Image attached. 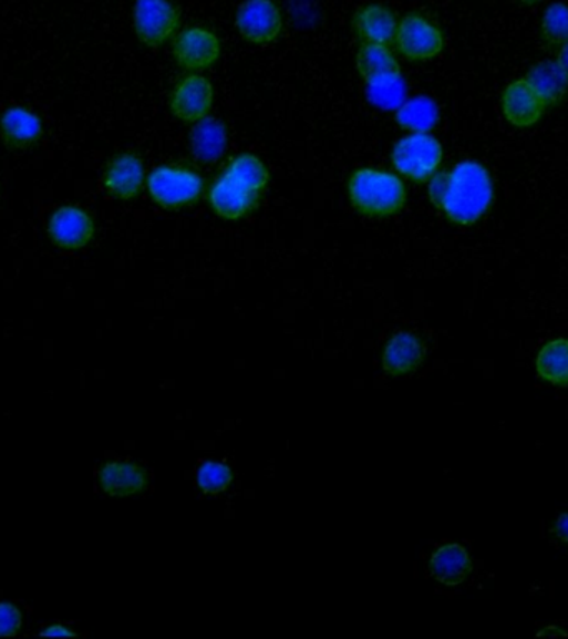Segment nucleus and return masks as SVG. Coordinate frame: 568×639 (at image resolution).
<instances>
[{
  "label": "nucleus",
  "mask_w": 568,
  "mask_h": 639,
  "mask_svg": "<svg viewBox=\"0 0 568 639\" xmlns=\"http://www.w3.org/2000/svg\"><path fill=\"white\" fill-rule=\"evenodd\" d=\"M428 198L448 221L472 226L481 221L494 203V182L482 163L465 159L451 172L428 179Z\"/></svg>",
  "instance_id": "nucleus-1"
},
{
  "label": "nucleus",
  "mask_w": 568,
  "mask_h": 639,
  "mask_svg": "<svg viewBox=\"0 0 568 639\" xmlns=\"http://www.w3.org/2000/svg\"><path fill=\"white\" fill-rule=\"evenodd\" d=\"M348 193L351 205L371 218L395 215L407 199L404 182L384 169H355L349 178Z\"/></svg>",
  "instance_id": "nucleus-2"
},
{
  "label": "nucleus",
  "mask_w": 568,
  "mask_h": 639,
  "mask_svg": "<svg viewBox=\"0 0 568 639\" xmlns=\"http://www.w3.org/2000/svg\"><path fill=\"white\" fill-rule=\"evenodd\" d=\"M444 148L431 133H411L395 143L391 153L392 166L399 175L414 183H425L438 172Z\"/></svg>",
  "instance_id": "nucleus-3"
},
{
  "label": "nucleus",
  "mask_w": 568,
  "mask_h": 639,
  "mask_svg": "<svg viewBox=\"0 0 568 639\" xmlns=\"http://www.w3.org/2000/svg\"><path fill=\"white\" fill-rule=\"evenodd\" d=\"M203 178L186 166L163 165L146 176L149 198L166 209L185 208L203 195Z\"/></svg>",
  "instance_id": "nucleus-4"
},
{
  "label": "nucleus",
  "mask_w": 568,
  "mask_h": 639,
  "mask_svg": "<svg viewBox=\"0 0 568 639\" xmlns=\"http://www.w3.org/2000/svg\"><path fill=\"white\" fill-rule=\"evenodd\" d=\"M394 42L399 53L411 62L435 59L445 45L442 30L417 12L407 13L399 20Z\"/></svg>",
  "instance_id": "nucleus-5"
},
{
  "label": "nucleus",
  "mask_w": 568,
  "mask_h": 639,
  "mask_svg": "<svg viewBox=\"0 0 568 639\" xmlns=\"http://www.w3.org/2000/svg\"><path fill=\"white\" fill-rule=\"evenodd\" d=\"M179 27V10L172 0H135L133 30L143 45L162 47Z\"/></svg>",
  "instance_id": "nucleus-6"
},
{
  "label": "nucleus",
  "mask_w": 568,
  "mask_h": 639,
  "mask_svg": "<svg viewBox=\"0 0 568 639\" xmlns=\"http://www.w3.org/2000/svg\"><path fill=\"white\" fill-rule=\"evenodd\" d=\"M235 25L246 42L268 45L281 35L285 19L275 0H245L236 10Z\"/></svg>",
  "instance_id": "nucleus-7"
},
{
  "label": "nucleus",
  "mask_w": 568,
  "mask_h": 639,
  "mask_svg": "<svg viewBox=\"0 0 568 639\" xmlns=\"http://www.w3.org/2000/svg\"><path fill=\"white\" fill-rule=\"evenodd\" d=\"M95 219L82 206L63 205L47 219V236L65 251L85 248L95 238Z\"/></svg>",
  "instance_id": "nucleus-8"
},
{
  "label": "nucleus",
  "mask_w": 568,
  "mask_h": 639,
  "mask_svg": "<svg viewBox=\"0 0 568 639\" xmlns=\"http://www.w3.org/2000/svg\"><path fill=\"white\" fill-rule=\"evenodd\" d=\"M213 96L211 82L199 73H192L176 83L169 96V109L182 122H202L211 112Z\"/></svg>",
  "instance_id": "nucleus-9"
},
{
  "label": "nucleus",
  "mask_w": 568,
  "mask_h": 639,
  "mask_svg": "<svg viewBox=\"0 0 568 639\" xmlns=\"http://www.w3.org/2000/svg\"><path fill=\"white\" fill-rule=\"evenodd\" d=\"M221 53L218 35L205 27H188L175 37L173 56L186 70L209 69Z\"/></svg>",
  "instance_id": "nucleus-10"
},
{
  "label": "nucleus",
  "mask_w": 568,
  "mask_h": 639,
  "mask_svg": "<svg viewBox=\"0 0 568 639\" xmlns=\"http://www.w3.org/2000/svg\"><path fill=\"white\" fill-rule=\"evenodd\" d=\"M145 185V165L136 153H120V155L113 156L103 169V189L113 198L122 199V202L136 198Z\"/></svg>",
  "instance_id": "nucleus-11"
},
{
  "label": "nucleus",
  "mask_w": 568,
  "mask_h": 639,
  "mask_svg": "<svg viewBox=\"0 0 568 639\" xmlns=\"http://www.w3.org/2000/svg\"><path fill=\"white\" fill-rule=\"evenodd\" d=\"M500 105L502 115L517 128L534 126L547 109L544 100L535 92L527 79H518L508 83L502 93Z\"/></svg>",
  "instance_id": "nucleus-12"
},
{
  "label": "nucleus",
  "mask_w": 568,
  "mask_h": 639,
  "mask_svg": "<svg viewBox=\"0 0 568 639\" xmlns=\"http://www.w3.org/2000/svg\"><path fill=\"white\" fill-rule=\"evenodd\" d=\"M43 122L29 106H9L0 116V136L9 150H27L43 136Z\"/></svg>",
  "instance_id": "nucleus-13"
},
{
  "label": "nucleus",
  "mask_w": 568,
  "mask_h": 639,
  "mask_svg": "<svg viewBox=\"0 0 568 639\" xmlns=\"http://www.w3.org/2000/svg\"><path fill=\"white\" fill-rule=\"evenodd\" d=\"M258 198L259 195L242 188L241 185L233 182L225 173L213 183L208 193L209 205H211L213 212H215L219 218L229 219V221L245 218L248 213L252 212L256 203H258Z\"/></svg>",
  "instance_id": "nucleus-14"
},
{
  "label": "nucleus",
  "mask_w": 568,
  "mask_h": 639,
  "mask_svg": "<svg viewBox=\"0 0 568 639\" xmlns=\"http://www.w3.org/2000/svg\"><path fill=\"white\" fill-rule=\"evenodd\" d=\"M424 358V341L412 332L399 331L385 342L382 368L388 374L407 375L422 364Z\"/></svg>",
  "instance_id": "nucleus-15"
},
{
  "label": "nucleus",
  "mask_w": 568,
  "mask_h": 639,
  "mask_svg": "<svg viewBox=\"0 0 568 639\" xmlns=\"http://www.w3.org/2000/svg\"><path fill=\"white\" fill-rule=\"evenodd\" d=\"M399 20L394 12L381 3L361 7L354 16V30L364 43L389 45L394 42Z\"/></svg>",
  "instance_id": "nucleus-16"
},
{
  "label": "nucleus",
  "mask_w": 568,
  "mask_h": 639,
  "mask_svg": "<svg viewBox=\"0 0 568 639\" xmlns=\"http://www.w3.org/2000/svg\"><path fill=\"white\" fill-rule=\"evenodd\" d=\"M428 570L438 584L457 587L471 575L472 560L462 545L445 544L432 554Z\"/></svg>",
  "instance_id": "nucleus-17"
},
{
  "label": "nucleus",
  "mask_w": 568,
  "mask_h": 639,
  "mask_svg": "<svg viewBox=\"0 0 568 639\" xmlns=\"http://www.w3.org/2000/svg\"><path fill=\"white\" fill-rule=\"evenodd\" d=\"M100 487L113 497L138 494L148 484L145 468L133 462H109L99 474Z\"/></svg>",
  "instance_id": "nucleus-18"
},
{
  "label": "nucleus",
  "mask_w": 568,
  "mask_h": 639,
  "mask_svg": "<svg viewBox=\"0 0 568 639\" xmlns=\"http://www.w3.org/2000/svg\"><path fill=\"white\" fill-rule=\"evenodd\" d=\"M359 75L368 85L388 79H401V65L389 45L362 43L355 59Z\"/></svg>",
  "instance_id": "nucleus-19"
},
{
  "label": "nucleus",
  "mask_w": 568,
  "mask_h": 639,
  "mask_svg": "<svg viewBox=\"0 0 568 639\" xmlns=\"http://www.w3.org/2000/svg\"><path fill=\"white\" fill-rule=\"evenodd\" d=\"M525 79L541 96L545 105H558L568 92V76L557 62H540L531 66Z\"/></svg>",
  "instance_id": "nucleus-20"
},
{
  "label": "nucleus",
  "mask_w": 568,
  "mask_h": 639,
  "mask_svg": "<svg viewBox=\"0 0 568 639\" xmlns=\"http://www.w3.org/2000/svg\"><path fill=\"white\" fill-rule=\"evenodd\" d=\"M535 368L544 381L560 388L568 385V339L547 342L538 352Z\"/></svg>",
  "instance_id": "nucleus-21"
},
{
  "label": "nucleus",
  "mask_w": 568,
  "mask_h": 639,
  "mask_svg": "<svg viewBox=\"0 0 568 639\" xmlns=\"http://www.w3.org/2000/svg\"><path fill=\"white\" fill-rule=\"evenodd\" d=\"M225 175L256 195L268 186L269 176H271L266 163L252 153H241L235 156L226 166Z\"/></svg>",
  "instance_id": "nucleus-22"
},
{
  "label": "nucleus",
  "mask_w": 568,
  "mask_h": 639,
  "mask_svg": "<svg viewBox=\"0 0 568 639\" xmlns=\"http://www.w3.org/2000/svg\"><path fill=\"white\" fill-rule=\"evenodd\" d=\"M437 118V105L425 96L407 100L399 106L397 113H395L399 126L411 133H428Z\"/></svg>",
  "instance_id": "nucleus-23"
},
{
  "label": "nucleus",
  "mask_w": 568,
  "mask_h": 639,
  "mask_svg": "<svg viewBox=\"0 0 568 639\" xmlns=\"http://www.w3.org/2000/svg\"><path fill=\"white\" fill-rule=\"evenodd\" d=\"M540 35L548 47L560 49L568 42V6L551 3L547 7L540 22Z\"/></svg>",
  "instance_id": "nucleus-24"
},
{
  "label": "nucleus",
  "mask_w": 568,
  "mask_h": 639,
  "mask_svg": "<svg viewBox=\"0 0 568 639\" xmlns=\"http://www.w3.org/2000/svg\"><path fill=\"white\" fill-rule=\"evenodd\" d=\"M226 132L225 126L219 123L208 122L202 123L196 128L193 135V148L202 158L211 159L218 156L225 148Z\"/></svg>",
  "instance_id": "nucleus-25"
},
{
  "label": "nucleus",
  "mask_w": 568,
  "mask_h": 639,
  "mask_svg": "<svg viewBox=\"0 0 568 639\" xmlns=\"http://www.w3.org/2000/svg\"><path fill=\"white\" fill-rule=\"evenodd\" d=\"M233 472L218 462H203L196 472V485L203 494H219L231 485Z\"/></svg>",
  "instance_id": "nucleus-26"
},
{
  "label": "nucleus",
  "mask_w": 568,
  "mask_h": 639,
  "mask_svg": "<svg viewBox=\"0 0 568 639\" xmlns=\"http://www.w3.org/2000/svg\"><path fill=\"white\" fill-rule=\"evenodd\" d=\"M404 86H402L401 79H388L382 82L372 83L369 85V95L375 105L382 109H392L402 100Z\"/></svg>",
  "instance_id": "nucleus-27"
},
{
  "label": "nucleus",
  "mask_w": 568,
  "mask_h": 639,
  "mask_svg": "<svg viewBox=\"0 0 568 639\" xmlns=\"http://www.w3.org/2000/svg\"><path fill=\"white\" fill-rule=\"evenodd\" d=\"M22 615L19 608L10 604H0V637H13L19 633Z\"/></svg>",
  "instance_id": "nucleus-28"
},
{
  "label": "nucleus",
  "mask_w": 568,
  "mask_h": 639,
  "mask_svg": "<svg viewBox=\"0 0 568 639\" xmlns=\"http://www.w3.org/2000/svg\"><path fill=\"white\" fill-rule=\"evenodd\" d=\"M551 534L568 547V514H561L560 517L554 522Z\"/></svg>",
  "instance_id": "nucleus-29"
},
{
  "label": "nucleus",
  "mask_w": 568,
  "mask_h": 639,
  "mask_svg": "<svg viewBox=\"0 0 568 639\" xmlns=\"http://www.w3.org/2000/svg\"><path fill=\"white\" fill-rule=\"evenodd\" d=\"M42 635L43 637H75L73 631H70L69 628L62 627V625H53V627L47 628Z\"/></svg>",
  "instance_id": "nucleus-30"
},
{
  "label": "nucleus",
  "mask_w": 568,
  "mask_h": 639,
  "mask_svg": "<svg viewBox=\"0 0 568 639\" xmlns=\"http://www.w3.org/2000/svg\"><path fill=\"white\" fill-rule=\"evenodd\" d=\"M555 62L560 65V69L564 70L565 75L568 76V42L558 49L557 60H555Z\"/></svg>",
  "instance_id": "nucleus-31"
},
{
  "label": "nucleus",
  "mask_w": 568,
  "mask_h": 639,
  "mask_svg": "<svg viewBox=\"0 0 568 639\" xmlns=\"http://www.w3.org/2000/svg\"><path fill=\"white\" fill-rule=\"evenodd\" d=\"M521 2H524V3H537V2H540V0H521Z\"/></svg>",
  "instance_id": "nucleus-32"
}]
</instances>
